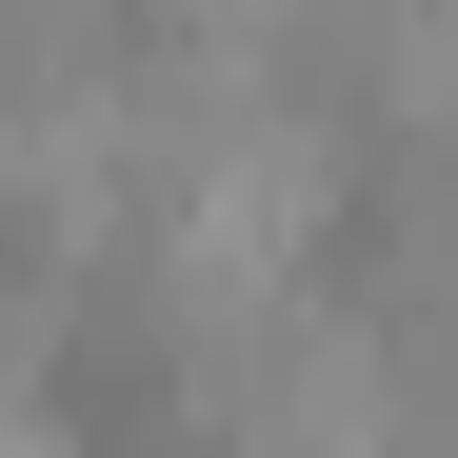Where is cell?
I'll return each instance as SVG.
<instances>
[{
	"label": "cell",
	"mask_w": 458,
	"mask_h": 458,
	"mask_svg": "<svg viewBox=\"0 0 458 458\" xmlns=\"http://www.w3.org/2000/svg\"><path fill=\"white\" fill-rule=\"evenodd\" d=\"M100 21L120 0H0V81H100Z\"/></svg>",
	"instance_id": "6da1fadb"
}]
</instances>
